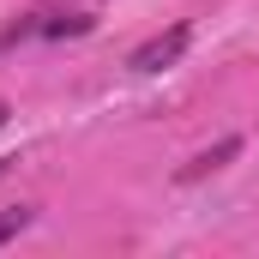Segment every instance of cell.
I'll return each mask as SVG.
<instances>
[{"instance_id": "1", "label": "cell", "mask_w": 259, "mask_h": 259, "mask_svg": "<svg viewBox=\"0 0 259 259\" xmlns=\"http://www.w3.org/2000/svg\"><path fill=\"white\" fill-rule=\"evenodd\" d=\"M187 42H193V30H187V24H169L163 36H151L145 49H133L127 66H133V72H163V66H175L181 55H187Z\"/></svg>"}, {"instance_id": "2", "label": "cell", "mask_w": 259, "mask_h": 259, "mask_svg": "<svg viewBox=\"0 0 259 259\" xmlns=\"http://www.w3.org/2000/svg\"><path fill=\"white\" fill-rule=\"evenodd\" d=\"M235 151H241V139H217L211 151H199L193 163H181V175H175V181H205V175H217V169H223Z\"/></svg>"}, {"instance_id": "3", "label": "cell", "mask_w": 259, "mask_h": 259, "mask_svg": "<svg viewBox=\"0 0 259 259\" xmlns=\"http://www.w3.org/2000/svg\"><path fill=\"white\" fill-rule=\"evenodd\" d=\"M30 217H36L30 205H12V211H0V247H6V241H18V235L30 229Z\"/></svg>"}, {"instance_id": "4", "label": "cell", "mask_w": 259, "mask_h": 259, "mask_svg": "<svg viewBox=\"0 0 259 259\" xmlns=\"http://www.w3.org/2000/svg\"><path fill=\"white\" fill-rule=\"evenodd\" d=\"M0 127H6V103H0Z\"/></svg>"}]
</instances>
